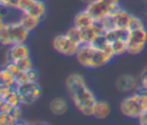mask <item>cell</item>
<instances>
[{
    "label": "cell",
    "mask_w": 147,
    "mask_h": 125,
    "mask_svg": "<svg viewBox=\"0 0 147 125\" xmlns=\"http://www.w3.org/2000/svg\"><path fill=\"white\" fill-rule=\"evenodd\" d=\"M110 112H111V108L107 101L96 100L93 108V114H92L93 117H95L96 119H105L110 115Z\"/></svg>",
    "instance_id": "9a60e30c"
},
{
    "label": "cell",
    "mask_w": 147,
    "mask_h": 125,
    "mask_svg": "<svg viewBox=\"0 0 147 125\" xmlns=\"http://www.w3.org/2000/svg\"><path fill=\"white\" fill-rule=\"evenodd\" d=\"M3 101L7 102L8 104L13 106V107H16V106H20L21 104V100H20V96H18V93L17 91L15 89V87H13L9 93L3 97Z\"/></svg>",
    "instance_id": "7402d4cb"
},
{
    "label": "cell",
    "mask_w": 147,
    "mask_h": 125,
    "mask_svg": "<svg viewBox=\"0 0 147 125\" xmlns=\"http://www.w3.org/2000/svg\"><path fill=\"white\" fill-rule=\"evenodd\" d=\"M0 85L8 87H14L16 85L15 76L5 65L0 68Z\"/></svg>",
    "instance_id": "e0dca14e"
},
{
    "label": "cell",
    "mask_w": 147,
    "mask_h": 125,
    "mask_svg": "<svg viewBox=\"0 0 147 125\" xmlns=\"http://www.w3.org/2000/svg\"><path fill=\"white\" fill-rule=\"evenodd\" d=\"M119 7V0H92L86 5V9L96 22L102 21L106 16Z\"/></svg>",
    "instance_id": "8992f818"
},
{
    "label": "cell",
    "mask_w": 147,
    "mask_h": 125,
    "mask_svg": "<svg viewBox=\"0 0 147 125\" xmlns=\"http://www.w3.org/2000/svg\"><path fill=\"white\" fill-rule=\"evenodd\" d=\"M65 86L75 107L83 115L92 116L96 97L92 89L87 86L84 77L77 72L70 73L65 79Z\"/></svg>",
    "instance_id": "6da1fadb"
},
{
    "label": "cell",
    "mask_w": 147,
    "mask_h": 125,
    "mask_svg": "<svg viewBox=\"0 0 147 125\" xmlns=\"http://www.w3.org/2000/svg\"><path fill=\"white\" fill-rule=\"evenodd\" d=\"M121 112L129 118H139L147 111V91L138 89L133 94L125 96L119 104Z\"/></svg>",
    "instance_id": "3957f363"
},
{
    "label": "cell",
    "mask_w": 147,
    "mask_h": 125,
    "mask_svg": "<svg viewBox=\"0 0 147 125\" xmlns=\"http://www.w3.org/2000/svg\"><path fill=\"white\" fill-rule=\"evenodd\" d=\"M3 23V17H2V15H1V13H0V25Z\"/></svg>",
    "instance_id": "d6a6232c"
},
{
    "label": "cell",
    "mask_w": 147,
    "mask_h": 125,
    "mask_svg": "<svg viewBox=\"0 0 147 125\" xmlns=\"http://www.w3.org/2000/svg\"><path fill=\"white\" fill-rule=\"evenodd\" d=\"M30 32L25 30L21 23L10 22L2 23L0 25V45L1 46H11L16 44H23L28 40Z\"/></svg>",
    "instance_id": "277c9868"
},
{
    "label": "cell",
    "mask_w": 147,
    "mask_h": 125,
    "mask_svg": "<svg viewBox=\"0 0 147 125\" xmlns=\"http://www.w3.org/2000/svg\"><path fill=\"white\" fill-rule=\"evenodd\" d=\"M96 21L94 19V17L88 13V10L85 8L80 11H78L75 17H74V25H76L77 28L84 30V29H87L90 28L91 25H93Z\"/></svg>",
    "instance_id": "4fadbf2b"
},
{
    "label": "cell",
    "mask_w": 147,
    "mask_h": 125,
    "mask_svg": "<svg viewBox=\"0 0 147 125\" xmlns=\"http://www.w3.org/2000/svg\"><path fill=\"white\" fill-rule=\"evenodd\" d=\"M16 63H17L18 68H20L22 71H30L31 69H33V63H32V60H31L30 56L24 57V58L17 61Z\"/></svg>",
    "instance_id": "d4e9b609"
},
{
    "label": "cell",
    "mask_w": 147,
    "mask_h": 125,
    "mask_svg": "<svg viewBox=\"0 0 147 125\" xmlns=\"http://www.w3.org/2000/svg\"><path fill=\"white\" fill-rule=\"evenodd\" d=\"M138 120H139L140 124H142V125H147V111L144 112V114L138 118Z\"/></svg>",
    "instance_id": "4dcf8cb0"
},
{
    "label": "cell",
    "mask_w": 147,
    "mask_h": 125,
    "mask_svg": "<svg viewBox=\"0 0 147 125\" xmlns=\"http://www.w3.org/2000/svg\"><path fill=\"white\" fill-rule=\"evenodd\" d=\"M14 87L18 93L21 104L30 106L41 96V87L37 81H26Z\"/></svg>",
    "instance_id": "52a82bcc"
},
{
    "label": "cell",
    "mask_w": 147,
    "mask_h": 125,
    "mask_svg": "<svg viewBox=\"0 0 147 125\" xmlns=\"http://www.w3.org/2000/svg\"><path fill=\"white\" fill-rule=\"evenodd\" d=\"M28 56H30V48L25 42L11 45L6 52V62H17Z\"/></svg>",
    "instance_id": "30bf717a"
},
{
    "label": "cell",
    "mask_w": 147,
    "mask_h": 125,
    "mask_svg": "<svg viewBox=\"0 0 147 125\" xmlns=\"http://www.w3.org/2000/svg\"><path fill=\"white\" fill-rule=\"evenodd\" d=\"M144 2H145V5H146V7H147V0H144Z\"/></svg>",
    "instance_id": "836d02e7"
},
{
    "label": "cell",
    "mask_w": 147,
    "mask_h": 125,
    "mask_svg": "<svg viewBox=\"0 0 147 125\" xmlns=\"http://www.w3.org/2000/svg\"><path fill=\"white\" fill-rule=\"evenodd\" d=\"M53 48L61 55L64 56H76V53L79 48L77 44H75L65 33L57 34L53 38Z\"/></svg>",
    "instance_id": "ba28073f"
},
{
    "label": "cell",
    "mask_w": 147,
    "mask_h": 125,
    "mask_svg": "<svg viewBox=\"0 0 147 125\" xmlns=\"http://www.w3.org/2000/svg\"><path fill=\"white\" fill-rule=\"evenodd\" d=\"M106 33V30L103 29L102 24L100 22H95L93 25H91L87 29L83 30V38H84V44H92L98 37L101 34Z\"/></svg>",
    "instance_id": "7c38bea8"
},
{
    "label": "cell",
    "mask_w": 147,
    "mask_h": 125,
    "mask_svg": "<svg viewBox=\"0 0 147 125\" xmlns=\"http://www.w3.org/2000/svg\"><path fill=\"white\" fill-rule=\"evenodd\" d=\"M11 114H13V115H14V117L17 119V124H18V122L22 119V116H23V111H22L21 107H20V106L14 107V109H13Z\"/></svg>",
    "instance_id": "f1b7e54d"
},
{
    "label": "cell",
    "mask_w": 147,
    "mask_h": 125,
    "mask_svg": "<svg viewBox=\"0 0 147 125\" xmlns=\"http://www.w3.org/2000/svg\"><path fill=\"white\" fill-rule=\"evenodd\" d=\"M14 124H17V119L14 117L11 112L0 111V125H14Z\"/></svg>",
    "instance_id": "603a6c76"
},
{
    "label": "cell",
    "mask_w": 147,
    "mask_h": 125,
    "mask_svg": "<svg viewBox=\"0 0 147 125\" xmlns=\"http://www.w3.org/2000/svg\"><path fill=\"white\" fill-rule=\"evenodd\" d=\"M69 109V104L65 99L63 97H54L49 102V110L53 115L62 116L64 115Z\"/></svg>",
    "instance_id": "5bb4252c"
},
{
    "label": "cell",
    "mask_w": 147,
    "mask_h": 125,
    "mask_svg": "<svg viewBox=\"0 0 147 125\" xmlns=\"http://www.w3.org/2000/svg\"><path fill=\"white\" fill-rule=\"evenodd\" d=\"M40 21H41L40 18H37V17H34V16H31V15L24 14V13H22L21 17L18 18V22L21 23V25H22L25 30H28L29 32L33 31V30L39 25Z\"/></svg>",
    "instance_id": "2e32d148"
},
{
    "label": "cell",
    "mask_w": 147,
    "mask_h": 125,
    "mask_svg": "<svg viewBox=\"0 0 147 125\" xmlns=\"http://www.w3.org/2000/svg\"><path fill=\"white\" fill-rule=\"evenodd\" d=\"M28 75H29V79L30 81H37L38 79V73L34 69H31L30 71H28Z\"/></svg>",
    "instance_id": "f546056e"
},
{
    "label": "cell",
    "mask_w": 147,
    "mask_h": 125,
    "mask_svg": "<svg viewBox=\"0 0 147 125\" xmlns=\"http://www.w3.org/2000/svg\"><path fill=\"white\" fill-rule=\"evenodd\" d=\"M127 39H131V40H134V41H139V42L147 44V29H146V28H142V29H138V30L129 31Z\"/></svg>",
    "instance_id": "ffe728a7"
},
{
    "label": "cell",
    "mask_w": 147,
    "mask_h": 125,
    "mask_svg": "<svg viewBox=\"0 0 147 125\" xmlns=\"http://www.w3.org/2000/svg\"><path fill=\"white\" fill-rule=\"evenodd\" d=\"M15 80H16V85H20V84H24L26 81H30L28 71H21V72H18L15 76Z\"/></svg>",
    "instance_id": "484cf974"
},
{
    "label": "cell",
    "mask_w": 147,
    "mask_h": 125,
    "mask_svg": "<svg viewBox=\"0 0 147 125\" xmlns=\"http://www.w3.org/2000/svg\"><path fill=\"white\" fill-rule=\"evenodd\" d=\"M76 58L84 68L98 69L109 63L114 57L106 54L103 50L99 49L92 44H83L79 46L76 53Z\"/></svg>",
    "instance_id": "7a4b0ae2"
},
{
    "label": "cell",
    "mask_w": 147,
    "mask_h": 125,
    "mask_svg": "<svg viewBox=\"0 0 147 125\" xmlns=\"http://www.w3.org/2000/svg\"><path fill=\"white\" fill-rule=\"evenodd\" d=\"M5 67L14 75V76H16L18 72H21L22 70L18 68V65H17V63L16 62H6V64H5Z\"/></svg>",
    "instance_id": "83f0119b"
},
{
    "label": "cell",
    "mask_w": 147,
    "mask_h": 125,
    "mask_svg": "<svg viewBox=\"0 0 147 125\" xmlns=\"http://www.w3.org/2000/svg\"><path fill=\"white\" fill-rule=\"evenodd\" d=\"M18 2H20V0H0V7L17 9Z\"/></svg>",
    "instance_id": "4316f807"
},
{
    "label": "cell",
    "mask_w": 147,
    "mask_h": 125,
    "mask_svg": "<svg viewBox=\"0 0 147 125\" xmlns=\"http://www.w3.org/2000/svg\"><path fill=\"white\" fill-rule=\"evenodd\" d=\"M146 47V44L144 42H139V41H134L131 39H126V53L131 54V55H138L140 54Z\"/></svg>",
    "instance_id": "d6986e66"
},
{
    "label": "cell",
    "mask_w": 147,
    "mask_h": 125,
    "mask_svg": "<svg viewBox=\"0 0 147 125\" xmlns=\"http://www.w3.org/2000/svg\"><path fill=\"white\" fill-rule=\"evenodd\" d=\"M131 16H132V14H130L126 9L118 7L113 13H110L108 16H106L102 21H100V23L102 24V26L106 31L118 30V29L127 30Z\"/></svg>",
    "instance_id": "5b68a950"
},
{
    "label": "cell",
    "mask_w": 147,
    "mask_h": 125,
    "mask_svg": "<svg viewBox=\"0 0 147 125\" xmlns=\"http://www.w3.org/2000/svg\"><path fill=\"white\" fill-rule=\"evenodd\" d=\"M17 9L21 13L29 14L42 19L46 14V5L41 0H20Z\"/></svg>",
    "instance_id": "9c48e42d"
},
{
    "label": "cell",
    "mask_w": 147,
    "mask_h": 125,
    "mask_svg": "<svg viewBox=\"0 0 147 125\" xmlns=\"http://www.w3.org/2000/svg\"><path fill=\"white\" fill-rule=\"evenodd\" d=\"M110 42H111V47H113L115 56L126 53V40L117 39V40H114V41H110Z\"/></svg>",
    "instance_id": "44dd1931"
},
{
    "label": "cell",
    "mask_w": 147,
    "mask_h": 125,
    "mask_svg": "<svg viewBox=\"0 0 147 125\" xmlns=\"http://www.w3.org/2000/svg\"><path fill=\"white\" fill-rule=\"evenodd\" d=\"M116 88L119 92H130L138 88V79L131 75H122L116 80Z\"/></svg>",
    "instance_id": "8fae6325"
},
{
    "label": "cell",
    "mask_w": 147,
    "mask_h": 125,
    "mask_svg": "<svg viewBox=\"0 0 147 125\" xmlns=\"http://www.w3.org/2000/svg\"><path fill=\"white\" fill-rule=\"evenodd\" d=\"M65 34L75 42V44H77L78 46H80V45H83L84 44V38H83V30L82 29H79V28H77L76 25H72L71 28H69L68 30H67V32H65Z\"/></svg>",
    "instance_id": "ac0fdd59"
},
{
    "label": "cell",
    "mask_w": 147,
    "mask_h": 125,
    "mask_svg": "<svg viewBox=\"0 0 147 125\" xmlns=\"http://www.w3.org/2000/svg\"><path fill=\"white\" fill-rule=\"evenodd\" d=\"M80 1H82L83 3H85V5H87V3H90L92 0H80Z\"/></svg>",
    "instance_id": "1f68e13d"
},
{
    "label": "cell",
    "mask_w": 147,
    "mask_h": 125,
    "mask_svg": "<svg viewBox=\"0 0 147 125\" xmlns=\"http://www.w3.org/2000/svg\"><path fill=\"white\" fill-rule=\"evenodd\" d=\"M142 28H145V24H144L142 19L139 18L138 16L132 15L131 19H130V23H129L127 30L129 31H133V30H138V29H142Z\"/></svg>",
    "instance_id": "cb8c5ba5"
}]
</instances>
